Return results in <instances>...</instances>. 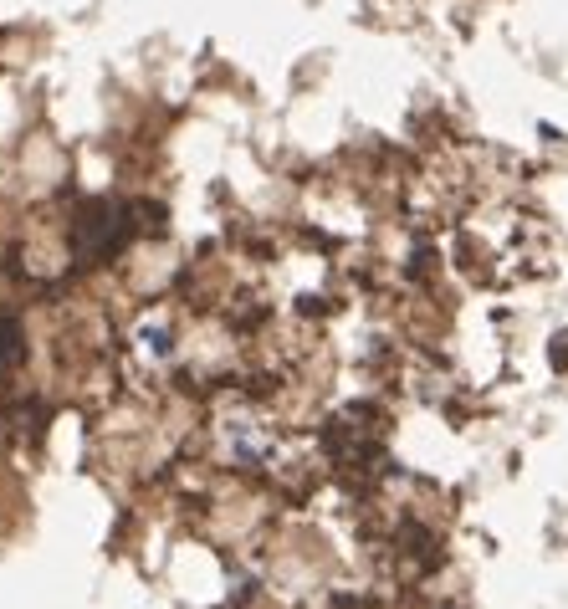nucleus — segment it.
<instances>
[{
  "instance_id": "1",
  "label": "nucleus",
  "mask_w": 568,
  "mask_h": 609,
  "mask_svg": "<svg viewBox=\"0 0 568 609\" xmlns=\"http://www.w3.org/2000/svg\"><path fill=\"white\" fill-rule=\"evenodd\" d=\"M21 354H26V338H21L16 318H11V313H0V374L16 369V364H21Z\"/></svg>"
}]
</instances>
